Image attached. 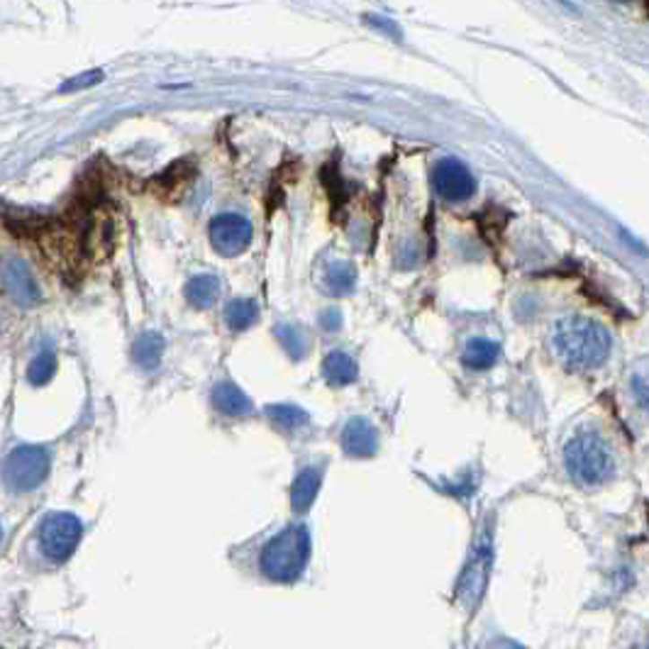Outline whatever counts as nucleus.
<instances>
[{
    "instance_id": "f257e3e1",
    "label": "nucleus",
    "mask_w": 649,
    "mask_h": 649,
    "mask_svg": "<svg viewBox=\"0 0 649 649\" xmlns=\"http://www.w3.org/2000/svg\"><path fill=\"white\" fill-rule=\"evenodd\" d=\"M557 354L567 367L588 371L606 364L613 350V337L606 327L591 317H564L557 323L552 334Z\"/></svg>"
},
{
    "instance_id": "f03ea898",
    "label": "nucleus",
    "mask_w": 649,
    "mask_h": 649,
    "mask_svg": "<svg viewBox=\"0 0 649 649\" xmlns=\"http://www.w3.org/2000/svg\"><path fill=\"white\" fill-rule=\"evenodd\" d=\"M564 472L584 489L603 486L615 476V449L601 432L581 430L564 447Z\"/></svg>"
},
{
    "instance_id": "7ed1b4c3",
    "label": "nucleus",
    "mask_w": 649,
    "mask_h": 649,
    "mask_svg": "<svg viewBox=\"0 0 649 649\" xmlns=\"http://www.w3.org/2000/svg\"><path fill=\"white\" fill-rule=\"evenodd\" d=\"M310 559V532L306 525H286L281 532L264 544L259 554V571L266 579L290 584L303 576Z\"/></svg>"
},
{
    "instance_id": "20e7f679",
    "label": "nucleus",
    "mask_w": 649,
    "mask_h": 649,
    "mask_svg": "<svg viewBox=\"0 0 649 649\" xmlns=\"http://www.w3.org/2000/svg\"><path fill=\"white\" fill-rule=\"evenodd\" d=\"M52 472V454L39 445H20L8 454L3 466V481L10 491L30 493L39 489Z\"/></svg>"
},
{
    "instance_id": "39448f33",
    "label": "nucleus",
    "mask_w": 649,
    "mask_h": 649,
    "mask_svg": "<svg viewBox=\"0 0 649 649\" xmlns=\"http://www.w3.org/2000/svg\"><path fill=\"white\" fill-rule=\"evenodd\" d=\"M83 537V523L74 513H49L39 525V549L49 562L62 564L74 557Z\"/></svg>"
},
{
    "instance_id": "423d86ee",
    "label": "nucleus",
    "mask_w": 649,
    "mask_h": 649,
    "mask_svg": "<svg viewBox=\"0 0 649 649\" xmlns=\"http://www.w3.org/2000/svg\"><path fill=\"white\" fill-rule=\"evenodd\" d=\"M493 547H491V537L483 535L479 542H476L474 552L469 557L462 576H459V586H456V596L462 598V603L466 606H474L476 601L481 598L483 588L489 584V574H491V564H493Z\"/></svg>"
},
{
    "instance_id": "0eeeda50",
    "label": "nucleus",
    "mask_w": 649,
    "mask_h": 649,
    "mask_svg": "<svg viewBox=\"0 0 649 649\" xmlns=\"http://www.w3.org/2000/svg\"><path fill=\"white\" fill-rule=\"evenodd\" d=\"M208 235H211V245L218 255L238 256L252 242V222L238 212H222L211 220Z\"/></svg>"
},
{
    "instance_id": "6e6552de",
    "label": "nucleus",
    "mask_w": 649,
    "mask_h": 649,
    "mask_svg": "<svg viewBox=\"0 0 649 649\" xmlns=\"http://www.w3.org/2000/svg\"><path fill=\"white\" fill-rule=\"evenodd\" d=\"M0 279H3V286L10 293V299L15 300L18 306L32 307L42 299V290H39L35 273L30 269V264L25 259H20V256L10 255L0 262Z\"/></svg>"
},
{
    "instance_id": "1a4fd4ad",
    "label": "nucleus",
    "mask_w": 649,
    "mask_h": 649,
    "mask_svg": "<svg viewBox=\"0 0 649 649\" xmlns=\"http://www.w3.org/2000/svg\"><path fill=\"white\" fill-rule=\"evenodd\" d=\"M432 188L437 191L439 198L449 203L469 201L476 194V181L472 171L456 161V159H442L432 171Z\"/></svg>"
},
{
    "instance_id": "9d476101",
    "label": "nucleus",
    "mask_w": 649,
    "mask_h": 649,
    "mask_svg": "<svg viewBox=\"0 0 649 649\" xmlns=\"http://www.w3.org/2000/svg\"><path fill=\"white\" fill-rule=\"evenodd\" d=\"M342 449L354 459H368L378 452V432L376 428L361 418V415H354L350 420L344 422L342 428Z\"/></svg>"
},
{
    "instance_id": "9b49d317",
    "label": "nucleus",
    "mask_w": 649,
    "mask_h": 649,
    "mask_svg": "<svg viewBox=\"0 0 649 649\" xmlns=\"http://www.w3.org/2000/svg\"><path fill=\"white\" fill-rule=\"evenodd\" d=\"M320 486H323V466L307 464L296 474L293 486H290V506L299 515L307 513L310 506L316 503Z\"/></svg>"
},
{
    "instance_id": "f8f14e48",
    "label": "nucleus",
    "mask_w": 649,
    "mask_h": 649,
    "mask_svg": "<svg viewBox=\"0 0 649 649\" xmlns=\"http://www.w3.org/2000/svg\"><path fill=\"white\" fill-rule=\"evenodd\" d=\"M212 405L220 415L225 418H247L252 412V401L249 395L232 381H220L212 388Z\"/></svg>"
},
{
    "instance_id": "ddd939ff",
    "label": "nucleus",
    "mask_w": 649,
    "mask_h": 649,
    "mask_svg": "<svg viewBox=\"0 0 649 649\" xmlns=\"http://www.w3.org/2000/svg\"><path fill=\"white\" fill-rule=\"evenodd\" d=\"M266 418L269 422L273 425V430L283 432V435H299L303 432L310 425V415H307L303 408L293 403H273V405H266Z\"/></svg>"
},
{
    "instance_id": "4468645a",
    "label": "nucleus",
    "mask_w": 649,
    "mask_h": 649,
    "mask_svg": "<svg viewBox=\"0 0 649 649\" xmlns=\"http://www.w3.org/2000/svg\"><path fill=\"white\" fill-rule=\"evenodd\" d=\"M323 374L330 386H350V384H354L359 378V367H357V361L351 359L347 351L334 350L324 357Z\"/></svg>"
},
{
    "instance_id": "2eb2a0df",
    "label": "nucleus",
    "mask_w": 649,
    "mask_h": 649,
    "mask_svg": "<svg viewBox=\"0 0 649 649\" xmlns=\"http://www.w3.org/2000/svg\"><path fill=\"white\" fill-rule=\"evenodd\" d=\"M500 357V344L489 340V337H474L469 340L462 351V364L472 371H486V368L496 367Z\"/></svg>"
},
{
    "instance_id": "dca6fc26",
    "label": "nucleus",
    "mask_w": 649,
    "mask_h": 649,
    "mask_svg": "<svg viewBox=\"0 0 649 649\" xmlns=\"http://www.w3.org/2000/svg\"><path fill=\"white\" fill-rule=\"evenodd\" d=\"M220 290H222V283H220L218 276L201 273V276H194L191 281L186 283V300L198 310H205V307H212L218 303Z\"/></svg>"
},
{
    "instance_id": "f3484780",
    "label": "nucleus",
    "mask_w": 649,
    "mask_h": 649,
    "mask_svg": "<svg viewBox=\"0 0 649 649\" xmlns=\"http://www.w3.org/2000/svg\"><path fill=\"white\" fill-rule=\"evenodd\" d=\"M164 354V337L159 333H144L137 337V342L132 347V357L137 361V367L144 371H154Z\"/></svg>"
},
{
    "instance_id": "a211bd4d",
    "label": "nucleus",
    "mask_w": 649,
    "mask_h": 649,
    "mask_svg": "<svg viewBox=\"0 0 649 649\" xmlns=\"http://www.w3.org/2000/svg\"><path fill=\"white\" fill-rule=\"evenodd\" d=\"M256 317H259V306L252 299H235L225 307V323L232 333L249 330L256 323Z\"/></svg>"
},
{
    "instance_id": "6ab92c4d",
    "label": "nucleus",
    "mask_w": 649,
    "mask_h": 649,
    "mask_svg": "<svg viewBox=\"0 0 649 649\" xmlns=\"http://www.w3.org/2000/svg\"><path fill=\"white\" fill-rule=\"evenodd\" d=\"M324 286L334 296H344L357 286V269L350 262H337L333 266H327L324 273Z\"/></svg>"
},
{
    "instance_id": "aec40b11",
    "label": "nucleus",
    "mask_w": 649,
    "mask_h": 649,
    "mask_svg": "<svg viewBox=\"0 0 649 649\" xmlns=\"http://www.w3.org/2000/svg\"><path fill=\"white\" fill-rule=\"evenodd\" d=\"M276 340L281 342L290 359H303L307 354V347H310L307 334L296 324H276Z\"/></svg>"
},
{
    "instance_id": "412c9836",
    "label": "nucleus",
    "mask_w": 649,
    "mask_h": 649,
    "mask_svg": "<svg viewBox=\"0 0 649 649\" xmlns=\"http://www.w3.org/2000/svg\"><path fill=\"white\" fill-rule=\"evenodd\" d=\"M56 374V354L52 350H44L27 367V381L32 386H47Z\"/></svg>"
},
{
    "instance_id": "4be33fe9",
    "label": "nucleus",
    "mask_w": 649,
    "mask_h": 649,
    "mask_svg": "<svg viewBox=\"0 0 649 649\" xmlns=\"http://www.w3.org/2000/svg\"><path fill=\"white\" fill-rule=\"evenodd\" d=\"M103 81V71L93 69L86 71V74H79V76H71L69 81H64L59 86V93H76V91H86V88L96 86Z\"/></svg>"
},
{
    "instance_id": "5701e85b",
    "label": "nucleus",
    "mask_w": 649,
    "mask_h": 649,
    "mask_svg": "<svg viewBox=\"0 0 649 649\" xmlns=\"http://www.w3.org/2000/svg\"><path fill=\"white\" fill-rule=\"evenodd\" d=\"M320 324H323V330L327 333H337L340 327H342V313L337 310V307H327L320 313Z\"/></svg>"
},
{
    "instance_id": "b1692460",
    "label": "nucleus",
    "mask_w": 649,
    "mask_h": 649,
    "mask_svg": "<svg viewBox=\"0 0 649 649\" xmlns=\"http://www.w3.org/2000/svg\"><path fill=\"white\" fill-rule=\"evenodd\" d=\"M367 22H371V25L378 27V30L388 32L391 39H401V27L395 25V22H391V20L384 18V15H367Z\"/></svg>"
},
{
    "instance_id": "393cba45",
    "label": "nucleus",
    "mask_w": 649,
    "mask_h": 649,
    "mask_svg": "<svg viewBox=\"0 0 649 649\" xmlns=\"http://www.w3.org/2000/svg\"><path fill=\"white\" fill-rule=\"evenodd\" d=\"M0 540H3V525H0Z\"/></svg>"
},
{
    "instance_id": "a878e982",
    "label": "nucleus",
    "mask_w": 649,
    "mask_h": 649,
    "mask_svg": "<svg viewBox=\"0 0 649 649\" xmlns=\"http://www.w3.org/2000/svg\"><path fill=\"white\" fill-rule=\"evenodd\" d=\"M508 649H525V647H508Z\"/></svg>"
}]
</instances>
